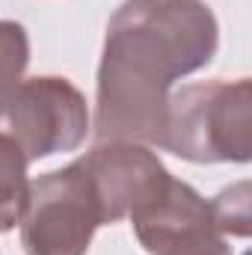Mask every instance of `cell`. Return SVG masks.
Returning <instances> with one entry per match:
<instances>
[{"label": "cell", "mask_w": 252, "mask_h": 255, "mask_svg": "<svg viewBox=\"0 0 252 255\" xmlns=\"http://www.w3.org/2000/svg\"><path fill=\"white\" fill-rule=\"evenodd\" d=\"M18 226L27 255H86L104 214L83 163L74 160L30 181V202Z\"/></svg>", "instance_id": "4"}, {"label": "cell", "mask_w": 252, "mask_h": 255, "mask_svg": "<svg viewBox=\"0 0 252 255\" xmlns=\"http://www.w3.org/2000/svg\"><path fill=\"white\" fill-rule=\"evenodd\" d=\"M89 128L86 98L65 77L18 80L0 95V136L12 139L27 163L80 148Z\"/></svg>", "instance_id": "3"}, {"label": "cell", "mask_w": 252, "mask_h": 255, "mask_svg": "<svg viewBox=\"0 0 252 255\" xmlns=\"http://www.w3.org/2000/svg\"><path fill=\"white\" fill-rule=\"evenodd\" d=\"M217 45L220 27L202 0H125L98 65V142L157 145L172 83L205 68Z\"/></svg>", "instance_id": "1"}, {"label": "cell", "mask_w": 252, "mask_h": 255, "mask_svg": "<svg viewBox=\"0 0 252 255\" xmlns=\"http://www.w3.org/2000/svg\"><path fill=\"white\" fill-rule=\"evenodd\" d=\"M77 160L83 163L101 202L104 226L125 220L139 202L154 196L169 178L160 157L148 151L142 142H122V139L98 142Z\"/></svg>", "instance_id": "6"}, {"label": "cell", "mask_w": 252, "mask_h": 255, "mask_svg": "<svg viewBox=\"0 0 252 255\" xmlns=\"http://www.w3.org/2000/svg\"><path fill=\"white\" fill-rule=\"evenodd\" d=\"M127 217L148 255H232L211 202L172 175Z\"/></svg>", "instance_id": "5"}, {"label": "cell", "mask_w": 252, "mask_h": 255, "mask_svg": "<svg viewBox=\"0 0 252 255\" xmlns=\"http://www.w3.org/2000/svg\"><path fill=\"white\" fill-rule=\"evenodd\" d=\"M27 157L21 148L0 136V232H12L30 202V178H27Z\"/></svg>", "instance_id": "7"}, {"label": "cell", "mask_w": 252, "mask_h": 255, "mask_svg": "<svg viewBox=\"0 0 252 255\" xmlns=\"http://www.w3.org/2000/svg\"><path fill=\"white\" fill-rule=\"evenodd\" d=\"M157 148L193 163H247L252 157L250 77L190 83L169 95Z\"/></svg>", "instance_id": "2"}, {"label": "cell", "mask_w": 252, "mask_h": 255, "mask_svg": "<svg viewBox=\"0 0 252 255\" xmlns=\"http://www.w3.org/2000/svg\"><path fill=\"white\" fill-rule=\"evenodd\" d=\"M27 63H30V39L24 24L0 18V95L12 89L18 80H24Z\"/></svg>", "instance_id": "8"}, {"label": "cell", "mask_w": 252, "mask_h": 255, "mask_svg": "<svg viewBox=\"0 0 252 255\" xmlns=\"http://www.w3.org/2000/svg\"><path fill=\"white\" fill-rule=\"evenodd\" d=\"M211 208H214V217H217L226 238H250L252 217H250V184L247 181L217 193L211 199Z\"/></svg>", "instance_id": "9"}]
</instances>
